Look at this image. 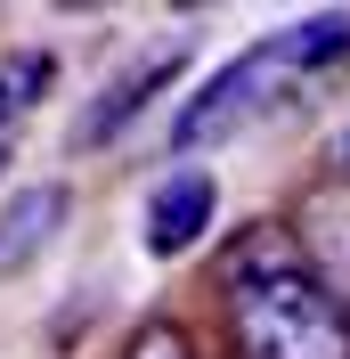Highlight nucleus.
Returning <instances> with one entry per match:
<instances>
[{
    "label": "nucleus",
    "instance_id": "obj_7",
    "mask_svg": "<svg viewBox=\"0 0 350 359\" xmlns=\"http://www.w3.org/2000/svg\"><path fill=\"white\" fill-rule=\"evenodd\" d=\"M122 359H196V343L179 335L172 318H147V327L131 335V351H122Z\"/></svg>",
    "mask_w": 350,
    "mask_h": 359
},
{
    "label": "nucleus",
    "instance_id": "obj_8",
    "mask_svg": "<svg viewBox=\"0 0 350 359\" xmlns=\"http://www.w3.org/2000/svg\"><path fill=\"white\" fill-rule=\"evenodd\" d=\"M342 163H350V131H342Z\"/></svg>",
    "mask_w": 350,
    "mask_h": 359
},
{
    "label": "nucleus",
    "instance_id": "obj_6",
    "mask_svg": "<svg viewBox=\"0 0 350 359\" xmlns=\"http://www.w3.org/2000/svg\"><path fill=\"white\" fill-rule=\"evenodd\" d=\"M49 90H57V57H49V49H8V57H0V139L17 131Z\"/></svg>",
    "mask_w": 350,
    "mask_h": 359
},
{
    "label": "nucleus",
    "instance_id": "obj_5",
    "mask_svg": "<svg viewBox=\"0 0 350 359\" xmlns=\"http://www.w3.org/2000/svg\"><path fill=\"white\" fill-rule=\"evenodd\" d=\"M66 212H74L66 188H17V196L0 204V269H24L57 229H66Z\"/></svg>",
    "mask_w": 350,
    "mask_h": 359
},
{
    "label": "nucleus",
    "instance_id": "obj_1",
    "mask_svg": "<svg viewBox=\"0 0 350 359\" xmlns=\"http://www.w3.org/2000/svg\"><path fill=\"white\" fill-rule=\"evenodd\" d=\"M342 66H350V8H326V17L285 25V33L253 41L244 57H228V66H220L212 82L188 98V107H179L172 147H179V156H196V147L228 139L237 123H261L269 107H285V98L318 90L326 74H342Z\"/></svg>",
    "mask_w": 350,
    "mask_h": 359
},
{
    "label": "nucleus",
    "instance_id": "obj_3",
    "mask_svg": "<svg viewBox=\"0 0 350 359\" xmlns=\"http://www.w3.org/2000/svg\"><path fill=\"white\" fill-rule=\"evenodd\" d=\"M212 212H220V188H212V180H204V172H172V180L147 196L139 237H147L155 262H179V253H188L204 229H212Z\"/></svg>",
    "mask_w": 350,
    "mask_h": 359
},
{
    "label": "nucleus",
    "instance_id": "obj_4",
    "mask_svg": "<svg viewBox=\"0 0 350 359\" xmlns=\"http://www.w3.org/2000/svg\"><path fill=\"white\" fill-rule=\"evenodd\" d=\"M179 66H188V49H155L139 74H114V82L90 98V114H82V131H74V147H114V139H122V123H131V114H147L155 90L179 82Z\"/></svg>",
    "mask_w": 350,
    "mask_h": 359
},
{
    "label": "nucleus",
    "instance_id": "obj_2",
    "mask_svg": "<svg viewBox=\"0 0 350 359\" xmlns=\"http://www.w3.org/2000/svg\"><path fill=\"white\" fill-rule=\"evenodd\" d=\"M228 335L237 359H350V318L309 269L228 286Z\"/></svg>",
    "mask_w": 350,
    "mask_h": 359
}]
</instances>
